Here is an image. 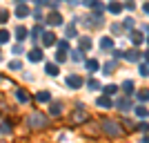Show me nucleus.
I'll return each instance as SVG.
<instances>
[{"instance_id":"obj_1","label":"nucleus","mask_w":149,"mask_h":143,"mask_svg":"<svg viewBox=\"0 0 149 143\" xmlns=\"http://www.w3.org/2000/svg\"><path fill=\"white\" fill-rule=\"evenodd\" d=\"M29 125L31 128H45V125H47V118H45L42 114H31L29 116Z\"/></svg>"},{"instance_id":"obj_2","label":"nucleus","mask_w":149,"mask_h":143,"mask_svg":"<svg viewBox=\"0 0 149 143\" xmlns=\"http://www.w3.org/2000/svg\"><path fill=\"white\" fill-rule=\"evenodd\" d=\"M102 130H105L107 134H109V137H118V134H120V128H118L116 123H111V121H107Z\"/></svg>"},{"instance_id":"obj_3","label":"nucleus","mask_w":149,"mask_h":143,"mask_svg":"<svg viewBox=\"0 0 149 143\" xmlns=\"http://www.w3.org/2000/svg\"><path fill=\"white\" fill-rule=\"evenodd\" d=\"M42 43H45V47H49V45L56 43V36H54L51 31H47V34H45V38H42Z\"/></svg>"},{"instance_id":"obj_4","label":"nucleus","mask_w":149,"mask_h":143,"mask_svg":"<svg viewBox=\"0 0 149 143\" xmlns=\"http://www.w3.org/2000/svg\"><path fill=\"white\" fill-rule=\"evenodd\" d=\"M78 121H87V114L82 110H76V114H74V123H78Z\"/></svg>"},{"instance_id":"obj_5","label":"nucleus","mask_w":149,"mask_h":143,"mask_svg":"<svg viewBox=\"0 0 149 143\" xmlns=\"http://www.w3.org/2000/svg\"><path fill=\"white\" fill-rule=\"evenodd\" d=\"M67 83H69L71 87H80V85H82V81L78 78V76H69V78H67Z\"/></svg>"},{"instance_id":"obj_6","label":"nucleus","mask_w":149,"mask_h":143,"mask_svg":"<svg viewBox=\"0 0 149 143\" xmlns=\"http://www.w3.org/2000/svg\"><path fill=\"white\" fill-rule=\"evenodd\" d=\"M40 58H42V54H40V51H38V49H33V51H29V61H33V63H38V61H40Z\"/></svg>"},{"instance_id":"obj_7","label":"nucleus","mask_w":149,"mask_h":143,"mask_svg":"<svg viewBox=\"0 0 149 143\" xmlns=\"http://www.w3.org/2000/svg\"><path fill=\"white\" fill-rule=\"evenodd\" d=\"M47 20H49V25H60V23H62L58 13H51V16H49V18H47Z\"/></svg>"},{"instance_id":"obj_8","label":"nucleus","mask_w":149,"mask_h":143,"mask_svg":"<svg viewBox=\"0 0 149 143\" xmlns=\"http://www.w3.org/2000/svg\"><path fill=\"white\" fill-rule=\"evenodd\" d=\"M16 13H18L20 18H25L27 13H29V9H27V7H25V5H20V7H18V9H16Z\"/></svg>"},{"instance_id":"obj_9","label":"nucleus","mask_w":149,"mask_h":143,"mask_svg":"<svg viewBox=\"0 0 149 143\" xmlns=\"http://www.w3.org/2000/svg\"><path fill=\"white\" fill-rule=\"evenodd\" d=\"M120 9H123V5H120V2H111V5H109V11H111V13H118Z\"/></svg>"},{"instance_id":"obj_10","label":"nucleus","mask_w":149,"mask_h":143,"mask_svg":"<svg viewBox=\"0 0 149 143\" xmlns=\"http://www.w3.org/2000/svg\"><path fill=\"white\" fill-rule=\"evenodd\" d=\"M100 47H102V49H111V38H102V40H100Z\"/></svg>"},{"instance_id":"obj_11","label":"nucleus","mask_w":149,"mask_h":143,"mask_svg":"<svg viewBox=\"0 0 149 143\" xmlns=\"http://www.w3.org/2000/svg\"><path fill=\"white\" fill-rule=\"evenodd\" d=\"M123 89H125L127 94H131V92H134V83H131V81H125V83H123Z\"/></svg>"},{"instance_id":"obj_12","label":"nucleus","mask_w":149,"mask_h":143,"mask_svg":"<svg viewBox=\"0 0 149 143\" xmlns=\"http://www.w3.org/2000/svg\"><path fill=\"white\" fill-rule=\"evenodd\" d=\"M80 47L82 49H89V47H91V40H89V38H80Z\"/></svg>"},{"instance_id":"obj_13","label":"nucleus","mask_w":149,"mask_h":143,"mask_svg":"<svg viewBox=\"0 0 149 143\" xmlns=\"http://www.w3.org/2000/svg\"><path fill=\"white\" fill-rule=\"evenodd\" d=\"M98 103H100L102 107H109V105H111V101L107 99V96H100V99H98Z\"/></svg>"},{"instance_id":"obj_14","label":"nucleus","mask_w":149,"mask_h":143,"mask_svg":"<svg viewBox=\"0 0 149 143\" xmlns=\"http://www.w3.org/2000/svg\"><path fill=\"white\" fill-rule=\"evenodd\" d=\"M16 36H18L20 40H22V38L27 36V29H25V27H18V29H16Z\"/></svg>"},{"instance_id":"obj_15","label":"nucleus","mask_w":149,"mask_h":143,"mask_svg":"<svg viewBox=\"0 0 149 143\" xmlns=\"http://www.w3.org/2000/svg\"><path fill=\"white\" fill-rule=\"evenodd\" d=\"M127 61H138V51H127Z\"/></svg>"},{"instance_id":"obj_16","label":"nucleus","mask_w":149,"mask_h":143,"mask_svg":"<svg viewBox=\"0 0 149 143\" xmlns=\"http://www.w3.org/2000/svg\"><path fill=\"white\" fill-rule=\"evenodd\" d=\"M18 101H22V103H27V101H29V96H27V94L22 92V89H18Z\"/></svg>"},{"instance_id":"obj_17","label":"nucleus","mask_w":149,"mask_h":143,"mask_svg":"<svg viewBox=\"0 0 149 143\" xmlns=\"http://www.w3.org/2000/svg\"><path fill=\"white\" fill-rule=\"evenodd\" d=\"M131 43H143V36H140V34H131Z\"/></svg>"},{"instance_id":"obj_18","label":"nucleus","mask_w":149,"mask_h":143,"mask_svg":"<svg viewBox=\"0 0 149 143\" xmlns=\"http://www.w3.org/2000/svg\"><path fill=\"white\" fill-rule=\"evenodd\" d=\"M60 103H54V105H51V114H60Z\"/></svg>"},{"instance_id":"obj_19","label":"nucleus","mask_w":149,"mask_h":143,"mask_svg":"<svg viewBox=\"0 0 149 143\" xmlns=\"http://www.w3.org/2000/svg\"><path fill=\"white\" fill-rule=\"evenodd\" d=\"M87 69H91V72H93V69H98V61H89L87 63Z\"/></svg>"},{"instance_id":"obj_20","label":"nucleus","mask_w":149,"mask_h":143,"mask_svg":"<svg viewBox=\"0 0 149 143\" xmlns=\"http://www.w3.org/2000/svg\"><path fill=\"white\" fill-rule=\"evenodd\" d=\"M47 74H58V69H56V65H47Z\"/></svg>"},{"instance_id":"obj_21","label":"nucleus","mask_w":149,"mask_h":143,"mask_svg":"<svg viewBox=\"0 0 149 143\" xmlns=\"http://www.w3.org/2000/svg\"><path fill=\"white\" fill-rule=\"evenodd\" d=\"M113 67H116L113 63H107V65H105V74H111V72H113Z\"/></svg>"},{"instance_id":"obj_22","label":"nucleus","mask_w":149,"mask_h":143,"mask_svg":"<svg viewBox=\"0 0 149 143\" xmlns=\"http://www.w3.org/2000/svg\"><path fill=\"white\" fill-rule=\"evenodd\" d=\"M38 101H42V103H45V101H49V94H47V92H40V94H38Z\"/></svg>"},{"instance_id":"obj_23","label":"nucleus","mask_w":149,"mask_h":143,"mask_svg":"<svg viewBox=\"0 0 149 143\" xmlns=\"http://www.w3.org/2000/svg\"><path fill=\"white\" fill-rule=\"evenodd\" d=\"M138 99L140 101H149V92H138Z\"/></svg>"},{"instance_id":"obj_24","label":"nucleus","mask_w":149,"mask_h":143,"mask_svg":"<svg viewBox=\"0 0 149 143\" xmlns=\"http://www.w3.org/2000/svg\"><path fill=\"white\" fill-rule=\"evenodd\" d=\"M136 114H138V116H147V110H145V107H138V110H136Z\"/></svg>"},{"instance_id":"obj_25","label":"nucleus","mask_w":149,"mask_h":143,"mask_svg":"<svg viewBox=\"0 0 149 143\" xmlns=\"http://www.w3.org/2000/svg\"><path fill=\"white\" fill-rule=\"evenodd\" d=\"M105 92H107V94H116V85H109V87H105Z\"/></svg>"},{"instance_id":"obj_26","label":"nucleus","mask_w":149,"mask_h":143,"mask_svg":"<svg viewBox=\"0 0 149 143\" xmlns=\"http://www.w3.org/2000/svg\"><path fill=\"white\" fill-rule=\"evenodd\" d=\"M9 67H11V69H20V63L13 61V63H9Z\"/></svg>"},{"instance_id":"obj_27","label":"nucleus","mask_w":149,"mask_h":143,"mask_svg":"<svg viewBox=\"0 0 149 143\" xmlns=\"http://www.w3.org/2000/svg\"><path fill=\"white\" fill-rule=\"evenodd\" d=\"M140 74H143V76L149 74V67H147V65H143V67H140Z\"/></svg>"},{"instance_id":"obj_28","label":"nucleus","mask_w":149,"mask_h":143,"mask_svg":"<svg viewBox=\"0 0 149 143\" xmlns=\"http://www.w3.org/2000/svg\"><path fill=\"white\" fill-rule=\"evenodd\" d=\"M38 5H45V2H51V0H36ZM51 5H54V2H51Z\"/></svg>"},{"instance_id":"obj_29","label":"nucleus","mask_w":149,"mask_h":143,"mask_svg":"<svg viewBox=\"0 0 149 143\" xmlns=\"http://www.w3.org/2000/svg\"><path fill=\"white\" fill-rule=\"evenodd\" d=\"M145 11H147V13H149V2H147V5H145Z\"/></svg>"},{"instance_id":"obj_30","label":"nucleus","mask_w":149,"mask_h":143,"mask_svg":"<svg viewBox=\"0 0 149 143\" xmlns=\"http://www.w3.org/2000/svg\"><path fill=\"white\" fill-rule=\"evenodd\" d=\"M145 58H147V61H149V51H147V54H145Z\"/></svg>"}]
</instances>
